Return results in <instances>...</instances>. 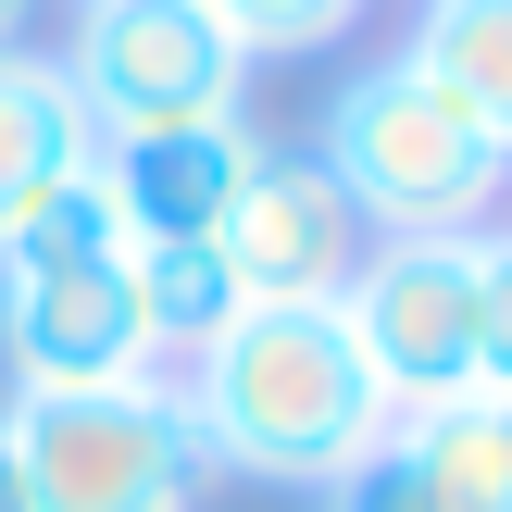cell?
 Listing matches in <instances>:
<instances>
[{
	"mask_svg": "<svg viewBox=\"0 0 512 512\" xmlns=\"http://www.w3.org/2000/svg\"><path fill=\"white\" fill-rule=\"evenodd\" d=\"M175 400H188L200 450L238 463V475H263V488H338L400 425V400L375 388V363H363V338H350L338 300H250V313L175 375Z\"/></svg>",
	"mask_w": 512,
	"mask_h": 512,
	"instance_id": "6da1fadb",
	"label": "cell"
},
{
	"mask_svg": "<svg viewBox=\"0 0 512 512\" xmlns=\"http://www.w3.org/2000/svg\"><path fill=\"white\" fill-rule=\"evenodd\" d=\"M325 175L350 188V213L375 238H488L512 200V150L463 113L450 88H425L413 63H363L338 100H325Z\"/></svg>",
	"mask_w": 512,
	"mask_h": 512,
	"instance_id": "7a4b0ae2",
	"label": "cell"
},
{
	"mask_svg": "<svg viewBox=\"0 0 512 512\" xmlns=\"http://www.w3.org/2000/svg\"><path fill=\"white\" fill-rule=\"evenodd\" d=\"M0 363H13V388H138V375H163L138 288H125V225L100 200V163L0 238Z\"/></svg>",
	"mask_w": 512,
	"mask_h": 512,
	"instance_id": "3957f363",
	"label": "cell"
},
{
	"mask_svg": "<svg viewBox=\"0 0 512 512\" xmlns=\"http://www.w3.org/2000/svg\"><path fill=\"white\" fill-rule=\"evenodd\" d=\"M13 463L38 512H200L213 450L163 375L138 388H13Z\"/></svg>",
	"mask_w": 512,
	"mask_h": 512,
	"instance_id": "277c9868",
	"label": "cell"
},
{
	"mask_svg": "<svg viewBox=\"0 0 512 512\" xmlns=\"http://www.w3.org/2000/svg\"><path fill=\"white\" fill-rule=\"evenodd\" d=\"M63 88L100 138H150V125H213L250 100V50L213 25V0H75Z\"/></svg>",
	"mask_w": 512,
	"mask_h": 512,
	"instance_id": "5b68a950",
	"label": "cell"
},
{
	"mask_svg": "<svg viewBox=\"0 0 512 512\" xmlns=\"http://www.w3.org/2000/svg\"><path fill=\"white\" fill-rule=\"evenodd\" d=\"M475 300H488L475 238H388V250H363V275L338 288V313H350V338H363L375 388H388L400 413H425V400L475 388Z\"/></svg>",
	"mask_w": 512,
	"mask_h": 512,
	"instance_id": "8992f818",
	"label": "cell"
},
{
	"mask_svg": "<svg viewBox=\"0 0 512 512\" xmlns=\"http://www.w3.org/2000/svg\"><path fill=\"white\" fill-rule=\"evenodd\" d=\"M213 250L238 263V288H250V300H338L350 275H363L375 225L350 213V188L313 163V150H263Z\"/></svg>",
	"mask_w": 512,
	"mask_h": 512,
	"instance_id": "52a82bcc",
	"label": "cell"
},
{
	"mask_svg": "<svg viewBox=\"0 0 512 512\" xmlns=\"http://www.w3.org/2000/svg\"><path fill=\"white\" fill-rule=\"evenodd\" d=\"M250 163H263V138H250L238 113L150 125V138H100V200H113L125 238H225Z\"/></svg>",
	"mask_w": 512,
	"mask_h": 512,
	"instance_id": "ba28073f",
	"label": "cell"
},
{
	"mask_svg": "<svg viewBox=\"0 0 512 512\" xmlns=\"http://www.w3.org/2000/svg\"><path fill=\"white\" fill-rule=\"evenodd\" d=\"M100 163V125L75 113L63 63L50 50H0V238H13L38 200H63Z\"/></svg>",
	"mask_w": 512,
	"mask_h": 512,
	"instance_id": "9c48e42d",
	"label": "cell"
},
{
	"mask_svg": "<svg viewBox=\"0 0 512 512\" xmlns=\"http://www.w3.org/2000/svg\"><path fill=\"white\" fill-rule=\"evenodd\" d=\"M125 288H138V325H150V363H200L225 325L250 313L238 263L213 238H125Z\"/></svg>",
	"mask_w": 512,
	"mask_h": 512,
	"instance_id": "30bf717a",
	"label": "cell"
},
{
	"mask_svg": "<svg viewBox=\"0 0 512 512\" xmlns=\"http://www.w3.org/2000/svg\"><path fill=\"white\" fill-rule=\"evenodd\" d=\"M400 63H413L425 88H450L512 150V0H425V25L400 38Z\"/></svg>",
	"mask_w": 512,
	"mask_h": 512,
	"instance_id": "8fae6325",
	"label": "cell"
},
{
	"mask_svg": "<svg viewBox=\"0 0 512 512\" xmlns=\"http://www.w3.org/2000/svg\"><path fill=\"white\" fill-rule=\"evenodd\" d=\"M388 438L413 450L425 475H438V500H450V512H512V400L463 388V400H425V413H400Z\"/></svg>",
	"mask_w": 512,
	"mask_h": 512,
	"instance_id": "7c38bea8",
	"label": "cell"
},
{
	"mask_svg": "<svg viewBox=\"0 0 512 512\" xmlns=\"http://www.w3.org/2000/svg\"><path fill=\"white\" fill-rule=\"evenodd\" d=\"M350 13L363 0H213V25L263 63V50H325V38H350Z\"/></svg>",
	"mask_w": 512,
	"mask_h": 512,
	"instance_id": "4fadbf2b",
	"label": "cell"
},
{
	"mask_svg": "<svg viewBox=\"0 0 512 512\" xmlns=\"http://www.w3.org/2000/svg\"><path fill=\"white\" fill-rule=\"evenodd\" d=\"M325 512H450V500H438V475H425L413 450L388 438V450H375V463H350L338 488H325Z\"/></svg>",
	"mask_w": 512,
	"mask_h": 512,
	"instance_id": "5bb4252c",
	"label": "cell"
},
{
	"mask_svg": "<svg viewBox=\"0 0 512 512\" xmlns=\"http://www.w3.org/2000/svg\"><path fill=\"white\" fill-rule=\"evenodd\" d=\"M475 263H488V300H475V388L512 400V225L475 238Z\"/></svg>",
	"mask_w": 512,
	"mask_h": 512,
	"instance_id": "9a60e30c",
	"label": "cell"
},
{
	"mask_svg": "<svg viewBox=\"0 0 512 512\" xmlns=\"http://www.w3.org/2000/svg\"><path fill=\"white\" fill-rule=\"evenodd\" d=\"M0 512H38L25 500V463H13V425H0Z\"/></svg>",
	"mask_w": 512,
	"mask_h": 512,
	"instance_id": "2e32d148",
	"label": "cell"
},
{
	"mask_svg": "<svg viewBox=\"0 0 512 512\" xmlns=\"http://www.w3.org/2000/svg\"><path fill=\"white\" fill-rule=\"evenodd\" d=\"M25 13H38V0H0V50H25Z\"/></svg>",
	"mask_w": 512,
	"mask_h": 512,
	"instance_id": "e0dca14e",
	"label": "cell"
}]
</instances>
